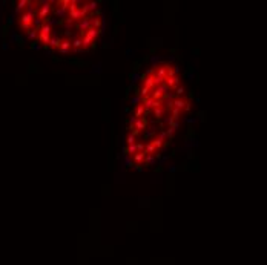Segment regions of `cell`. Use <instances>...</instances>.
Returning a JSON list of instances; mask_svg holds the SVG:
<instances>
[]
</instances>
